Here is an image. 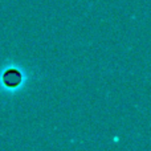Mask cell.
Listing matches in <instances>:
<instances>
[{
	"mask_svg": "<svg viewBox=\"0 0 151 151\" xmlns=\"http://www.w3.org/2000/svg\"><path fill=\"white\" fill-rule=\"evenodd\" d=\"M4 81H5V83H7V85L16 86L21 81V76H20L19 72H16V70H9V72H7V73H5Z\"/></svg>",
	"mask_w": 151,
	"mask_h": 151,
	"instance_id": "1",
	"label": "cell"
}]
</instances>
